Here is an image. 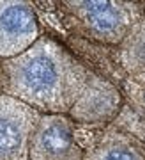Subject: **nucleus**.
Returning <instances> with one entry per match:
<instances>
[{
    "instance_id": "20e7f679",
    "label": "nucleus",
    "mask_w": 145,
    "mask_h": 160,
    "mask_svg": "<svg viewBox=\"0 0 145 160\" xmlns=\"http://www.w3.org/2000/svg\"><path fill=\"white\" fill-rule=\"evenodd\" d=\"M83 151L74 141L71 118L44 114L30 139L28 160H83Z\"/></svg>"
},
{
    "instance_id": "f03ea898",
    "label": "nucleus",
    "mask_w": 145,
    "mask_h": 160,
    "mask_svg": "<svg viewBox=\"0 0 145 160\" xmlns=\"http://www.w3.org/2000/svg\"><path fill=\"white\" fill-rule=\"evenodd\" d=\"M41 114L27 103L0 94V160H28L30 139Z\"/></svg>"
},
{
    "instance_id": "7ed1b4c3",
    "label": "nucleus",
    "mask_w": 145,
    "mask_h": 160,
    "mask_svg": "<svg viewBox=\"0 0 145 160\" xmlns=\"http://www.w3.org/2000/svg\"><path fill=\"white\" fill-rule=\"evenodd\" d=\"M67 6L96 39L106 43H119L124 39L134 22L133 6L120 2L80 0L67 2Z\"/></svg>"
},
{
    "instance_id": "f257e3e1",
    "label": "nucleus",
    "mask_w": 145,
    "mask_h": 160,
    "mask_svg": "<svg viewBox=\"0 0 145 160\" xmlns=\"http://www.w3.org/2000/svg\"><path fill=\"white\" fill-rule=\"evenodd\" d=\"M7 94L44 110L46 114H69L83 92L89 71L51 38H39L27 52L7 59Z\"/></svg>"
},
{
    "instance_id": "423d86ee",
    "label": "nucleus",
    "mask_w": 145,
    "mask_h": 160,
    "mask_svg": "<svg viewBox=\"0 0 145 160\" xmlns=\"http://www.w3.org/2000/svg\"><path fill=\"white\" fill-rule=\"evenodd\" d=\"M120 107V94L115 87L90 73L83 92L72 105L69 118L80 123H103L112 119Z\"/></svg>"
},
{
    "instance_id": "39448f33",
    "label": "nucleus",
    "mask_w": 145,
    "mask_h": 160,
    "mask_svg": "<svg viewBox=\"0 0 145 160\" xmlns=\"http://www.w3.org/2000/svg\"><path fill=\"white\" fill-rule=\"evenodd\" d=\"M39 39L34 7L27 2H0V59H12Z\"/></svg>"
},
{
    "instance_id": "0eeeda50",
    "label": "nucleus",
    "mask_w": 145,
    "mask_h": 160,
    "mask_svg": "<svg viewBox=\"0 0 145 160\" xmlns=\"http://www.w3.org/2000/svg\"><path fill=\"white\" fill-rule=\"evenodd\" d=\"M83 160H145L122 137H106L83 155Z\"/></svg>"
}]
</instances>
